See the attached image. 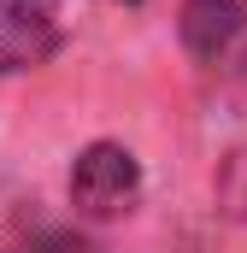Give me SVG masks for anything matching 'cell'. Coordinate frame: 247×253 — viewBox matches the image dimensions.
Here are the masks:
<instances>
[{"instance_id": "6da1fadb", "label": "cell", "mask_w": 247, "mask_h": 253, "mask_svg": "<svg viewBox=\"0 0 247 253\" xmlns=\"http://www.w3.org/2000/svg\"><path fill=\"white\" fill-rule=\"evenodd\" d=\"M135 194H141V165H135L129 147H118V141H88L77 153V165H71V200H77V212L118 218V212L135 206Z\"/></svg>"}, {"instance_id": "7a4b0ae2", "label": "cell", "mask_w": 247, "mask_h": 253, "mask_svg": "<svg viewBox=\"0 0 247 253\" xmlns=\"http://www.w3.org/2000/svg\"><path fill=\"white\" fill-rule=\"evenodd\" d=\"M59 47V24L47 0H0V77L30 71Z\"/></svg>"}, {"instance_id": "3957f363", "label": "cell", "mask_w": 247, "mask_h": 253, "mask_svg": "<svg viewBox=\"0 0 247 253\" xmlns=\"http://www.w3.org/2000/svg\"><path fill=\"white\" fill-rule=\"evenodd\" d=\"M177 30H183V47L200 65H218L247 36V6L242 0H188L183 18H177Z\"/></svg>"}, {"instance_id": "277c9868", "label": "cell", "mask_w": 247, "mask_h": 253, "mask_svg": "<svg viewBox=\"0 0 247 253\" xmlns=\"http://www.w3.org/2000/svg\"><path fill=\"white\" fill-rule=\"evenodd\" d=\"M12 253H94V248H82V242H71V236H41V242L12 248Z\"/></svg>"}]
</instances>
